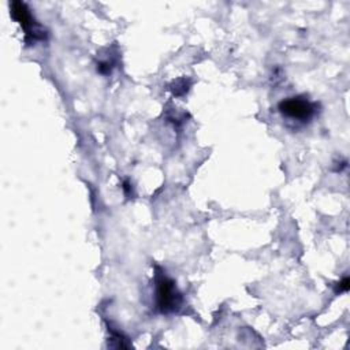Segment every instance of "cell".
I'll use <instances>...</instances> for the list:
<instances>
[{"instance_id":"4","label":"cell","mask_w":350,"mask_h":350,"mask_svg":"<svg viewBox=\"0 0 350 350\" xmlns=\"http://www.w3.org/2000/svg\"><path fill=\"white\" fill-rule=\"evenodd\" d=\"M349 283H350V282H349V279H347V278H345L340 283H338V288H336V291H339V293H340V291H347V290H349Z\"/></svg>"},{"instance_id":"3","label":"cell","mask_w":350,"mask_h":350,"mask_svg":"<svg viewBox=\"0 0 350 350\" xmlns=\"http://www.w3.org/2000/svg\"><path fill=\"white\" fill-rule=\"evenodd\" d=\"M11 15L12 18L22 26V29L26 31L27 36H31L33 40L41 38L40 31L36 29V22L30 14V10L27 5L22 1H12L11 5Z\"/></svg>"},{"instance_id":"1","label":"cell","mask_w":350,"mask_h":350,"mask_svg":"<svg viewBox=\"0 0 350 350\" xmlns=\"http://www.w3.org/2000/svg\"><path fill=\"white\" fill-rule=\"evenodd\" d=\"M182 301L180 294L178 293L174 280L160 275L156 279V304L160 312L168 313L179 308Z\"/></svg>"},{"instance_id":"2","label":"cell","mask_w":350,"mask_h":350,"mask_svg":"<svg viewBox=\"0 0 350 350\" xmlns=\"http://www.w3.org/2000/svg\"><path fill=\"white\" fill-rule=\"evenodd\" d=\"M279 111L282 115L298 119V120H308L314 113V107L312 103H309L306 98L301 97H290L279 103Z\"/></svg>"}]
</instances>
